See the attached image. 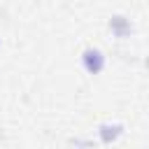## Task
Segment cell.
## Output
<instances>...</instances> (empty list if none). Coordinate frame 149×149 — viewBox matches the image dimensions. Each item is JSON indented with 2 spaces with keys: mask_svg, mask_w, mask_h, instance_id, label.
<instances>
[{
  "mask_svg": "<svg viewBox=\"0 0 149 149\" xmlns=\"http://www.w3.org/2000/svg\"><path fill=\"white\" fill-rule=\"evenodd\" d=\"M123 130H126L123 123H119V121H105V123H100L95 128V135H98L100 144H114V142H119V137L123 135Z\"/></svg>",
  "mask_w": 149,
  "mask_h": 149,
  "instance_id": "cell-3",
  "label": "cell"
},
{
  "mask_svg": "<svg viewBox=\"0 0 149 149\" xmlns=\"http://www.w3.org/2000/svg\"><path fill=\"white\" fill-rule=\"evenodd\" d=\"M79 63H81V68H84L86 74H100L105 70V65H107V56L98 47H86L79 54Z\"/></svg>",
  "mask_w": 149,
  "mask_h": 149,
  "instance_id": "cell-1",
  "label": "cell"
},
{
  "mask_svg": "<svg viewBox=\"0 0 149 149\" xmlns=\"http://www.w3.org/2000/svg\"><path fill=\"white\" fill-rule=\"evenodd\" d=\"M107 30H109L116 40H128V37L135 35V23H133L128 16H123V14H112V16L107 19Z\"/></svg>",
  "mask_w": 149,
  "mask_h": 149,
  "instance_id": "cell-2",
  "label": "cell"
}]
</instances>
